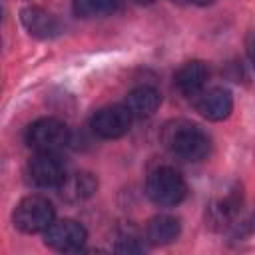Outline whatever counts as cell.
Masks as SVG:
<instances>
[{"instance_id":"6da1fadb","label":"cell","mask_w":255,"mask_h":255,"mask_svg":"<svg viewBox=\"0 0 255 255\" xmlns=\"http://www.w3.org/2000/svg\"><path fill=\"white\" fill-rule=\"evenodd\" d=\"M161 143L169 149L171 155L183 161H201L209 153L207 133L189 120H171L161 129Z\"/></svg>"},{"instance_id":"7a4b0ae2","label":"cell","mask_w":255,"mask_h":255,"mask_svg":"<svg viewBox=\"0 0 255 255\" xmlns=\"http://www.w3.org/2000/svg\"><path fill=\"white\" fill-rule=\"evenodd\" d=\"M145 193L147 197L159 205V207H173L177 203H181L187 195V183L183 179V175L167 165H161L157 169H153L147 175L145 181Z\"/></svg>"},{"instance_id":"3957f363","label":"cell","mask_w":255,"mask_h":255,"mask_svg":"<svg viewBox=\"0 0 255 255\" xmlns=\"http://www.w3.org/2000/svg\"><path fill=\"white\" fill-rule=\"evenodd\" d=\"M56 217V209L54 205L42 197V195H28L24 197L14 213H12V221L14 227L20 229L22 233H38V231H46Z\"/></svg>"},{"instance_id":"277c9868","label":"cell","mask_w":255,"mask_h":255,"mask_svg":"<svg viewBox=\"0 0 255 255\" xmlns=\"http://www.w3.org/2000/svg\"><path fill=\"white\" fill-rule=\"evenodd\" d=\"M68 141L70 129L58 118H40L26 129V143L36 151H58Z\"/></svg>"},{"instance_id":"5b68a950","label":"cell","mask_w":255,"mask_h":255,"mask_svg":"<svg viewBox=\"0 0 255 255\" xmlns=\"http://www.w3.org/2000/svg\"><path fill=\"white\" fill-rule=\"evenodd\" d=\"M133 116L126 104H114L98 110L92 118V131L102 139H118L131 128Z\"/></svg>"},{"instance_id":"8992f818","label":"cell","mask_w":255,"mask_h":255,"mask_svg":"<svg viewBox=\"0 0 255 255\" xmlns=\"http://www.w3.org/2000/svg\"><path fill=\"white\" fill-rule=\"evenodd\" d=\"M88 239V231L82 223L74 219H60L54 221L46 231H44V243L56 251H80Z\"/></svg>"},{"instance_id":"52a82bcc","label":"cell","mask_w":255,"mask_h":255,"mask_svg":"<svg viewBox=\"0 0 255 255\" xmlns=\"http://www.w3.org/2000/svg\"><path fill=\"white\" fill-rule=\"evenodd\" d=\"M30 179L38 187H60L66 179V165L56 151H38L28 163Z\"/></svg>"},{"instance_id":"ba28073f","label":"cell","mask_w":255,"mask_h":255,"mask_svg":"<svg viewBox=\"0 0 255 255\" xmlns=\"http://www.w3.org/2000/svg\"><path fill=\"white\" fill-rule=\"evenodd\" d=\"M241 203H243L241 187L239 185H233L231 189H227L223 195L215 197L207 205V211H205L207 225L211 229H217V231H223V229L231 227L235 223V217L239 215Z\"/></svg>"},{"instance_id":"9c48e42d","label":"cell","mask_w":255,"mask_h":255,"mask_svg":"<svg viewBox=\"0 0 255 255\" xmlns=\"http://www.w3.org/2000/svg\"><path fill=\"white\" fill-rule=\"evenodd\" d=\"M193 106L203 118H207L211 122H221L233 110V96L227 88L215 86V88L203 90L199 96H195Z\"/></svg>"},{"instance_id":"30bf717a","label":"cell","mask_w":255,"mask_h":255,"mask_svg":"<svg viewBox=\"0 0 255 255\" xmlns=\"http://www.w3.org/2000/svg\"><path fill=\"white\" fill-rule=\"evenodd\" d=\"M20 20L24 24V28L28 30L30 36L40 38V40H48V38H56L62 32V24L60 20L46 12L44 8L38 6H28L20 12Z\"/></svg>"},{"instance_id":"8fae6325","label":"cell","mask_w":255,"mask_h":255,"mask_svg":"<svg viewBox=\"0 0 255 255\" xmlns=\"http://www.w3.org/2000/svg\"><path fill=\"white\" fill-rule=\"evenodd\" d=\"M207 66L199 60H193V62H187L183 64L177 72H175V86L177 90L187 96L189 100H193L195 96H199L203 90H205V82H207Z\"/></svg>"},{"instance_id":"7c38bea8","label":"cell","mask_w":255,"mask_h":255,"mask_svg":"<svg viewBox=\"0 0 255 255\" xmlns=\"http://www.w3.org/2000/svg\"><path fill=\"white\" fill-rule=\"evenodd\" d=\"M60 195L62 199L70 203H80L90 199L98 189V179L88 171H76L66 175V179L60 183Z\"/></svg>"},{"instance_id":"4fadbf2b","label":"cell","mask_w":255,"mask_h":255,"mask_svg":"<svg viewBox=\"0 0 255 255\" xmlns=\"http://www.w3.org/2000/svg\"><path fill=\"white\" fill-rule=\"evenodd\" d=\"M181 233V223L173 215H155L147 221L145 227V239L151 245H169L173 243Z\"/></svg>"},{"instance_id":"5bb4252c","label":"cell","mask_w":255,"mask_h":255,"mask_svg":"<svg viewBox=\"0 0 255 255\" xmlns=\"http://www.w3.org/2000/svg\"><path fill=\"white\" fill-rule=\"evenodd\" d=\"M159 102H161V96L151 86H139V88L131 90L126 98L128 110L131 112L133 118H139V120L153 116L159 108Z\"/></svg>"},{"instance_id":"9a60e30c","label":"cell","mask_w":255,"mask_h":255,"mask_svg":"<svg viewBox=\"0 0 255 255\" xmlns=\"http://www.w3.org/2000/svg\"><path fill=\"white\" fill-rule=\"evenodd\" d=\"M72 10L78 18H102L118 10V0H74Z\"/></svg>"},{"instance_id":"2e32d148","label":"cell","mask_w":255,"mask_h":255,"mask_svg":"<svg viewBox=\"0 0 255 255\" xmlns=\"http://www.w3.org/2000/svg\"><path fill=\"white\" fill-rule=\"evenodd\" d=\"M116 251L118 253H141L143 251V245L137 241V237H131V235H128V237H122L120 241H118V245H116Z\"/></svg>"},{"instance_id":"e0dca14e","label":"cell","mask_w":255,"mask_h":255,"mask_svg":"<svg viewBox=\"0 0 255 255\" xmlns=\"http://www.w3.org/2000/svg\"><path fill=\"white\" fill-rule=\"evenodd\" d=\"M245 50H247V56L255 68V30H251L247 36H245Z\"/></svg>"},{"instance_id":"ac0fdd59","label":"cell","mask_w":255,"mask_h":255,"mask_svg":"<svg viewBox=\"0 0 255 255\" xmlns=\"http://www.w3.org/2000/svg\"><path fill=\"white\" fill-rule=\"evenodd\" d=\"M185 2H191V4H197V6H207V4H211L213 0H185Z\"/></svg>"},{"instance_id":"d6986e66","label":"cell","mask_w":255,"mask_h":255,"mask_svg":"<svg viewBox=\"0 0 255 255\" xmlns=\"http://www.w3.org/2000/svg\"><path fill=\"white\" fill-rule=\"evenodd\" d=\"M135 4H153L155 0H133Z\"/></svg>"},{"instance_id":"ffe728a7","label":"cell","mask_w":255,"mask_h":255,"mask_svg":"<svg viewBox=\"0 0 255 255\" xmlns=\"http://www.w3.org/2000/svg\"><path fill=\"white\" fill-rule=\"evenodd\" d=\"M171 2H177V4H183L185 0H171Z\"/></svg>"}]
</instances>
